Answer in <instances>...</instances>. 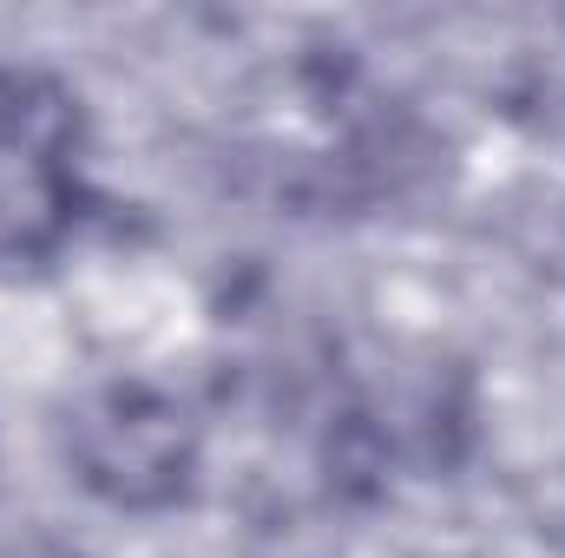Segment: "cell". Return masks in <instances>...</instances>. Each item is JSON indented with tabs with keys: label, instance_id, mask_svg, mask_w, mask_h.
<instances>
[{
	"label": "cell",
	"instance_id": "cell-1",
	"mask_svg": "<svg viewBox=\"0 0 565 558\" xmlns=\"http://www.w3.org/2000/svg\"><path fill=\"white\" fill-rule=\"evenodd\" d=\"M66 460L106 506L151 513V506H171L191 486L198 433H191V415L171 395H158L145 382H113V388H99L73 408Z\"/></svg>",
	"mask_w": 565,
	"mask_h": 558
},
{
	"label": "cell",
	"instance_id": "cell-2",
	"mask_svg": "<svg viewBox=\"0 0 565 558\" xmlns=\"http://www.w3.org/2000/svg\"><path fill=\"white\" fill-rule=\"evenodd\" d=\"M73 224V164H66V119L60 106L0 73V264L46 257Z\"/></svg>",
	"mask_w": 565,
	"mask_h": 558
}]
</instances>
